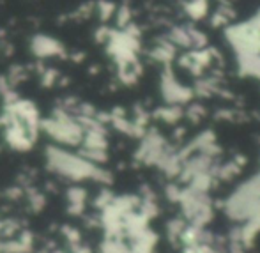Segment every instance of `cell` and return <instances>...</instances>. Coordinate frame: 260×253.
<instances>
[{
	"instance_id": "1",
	"label": "cell",
	"mask_w": 260,
	"mask_h": 253,
	"mask_svg": "<svg viewBox=\"0 0 260 253\" xmlns=\"http://www.w3.org/2000/svg\"><path fill=\"white\" fill-rule=\"evenodd\" d=\"M30 50L36 57H55L64 55V45L45 34H38L30 39Z\"/></svg>"
},
{
	"instance_id": "2",
	"label": "cell",
	"mask_w": 260,
	"mask_h": 253,
	"mask_svg": "<svg viewBox=\"0 0 260 253\" xmlns=\"http://www.w3.org/2000/svg\"><path fill=\"white\" fill-rule=\"evenodd\" d=\"M188 13L195 18H202L207 13V2L206 0H191L188 4Z\"/></svg>"
}]
</instances>
